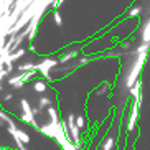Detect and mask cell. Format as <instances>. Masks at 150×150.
<instances>
[{"instance_id":"cell-1","label":"cell","mask_w":150,"mask_h":150,"mask_svg":"<svg viewBox=\"0 0 150 150\" xmlns=\"http://www.w3.org/2000/svg\"><path fill=\"white\" fill-rule=\"evenodd\" d=\"M54 20H56L58 25H61V15H59V12H54Z\"/></svg>"},{"instance_id":"cell-2","label":"cell","mask_w":150,"mask_h":150,"mask_svg":"<svg viewBox=\"0 0 150 150\" xmlns=\"http://www.w3.org/2000/svg\"><path fill=\"white\" fill-rule=\"evenodd\" d=\"M130 13H132V15H137V13H139V8H137V7H135V8H134L132 12H130Z\"/></svg>"}]
</instances>
